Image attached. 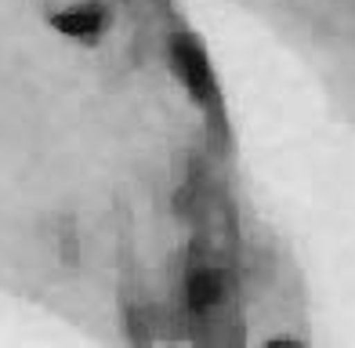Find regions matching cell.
I'll return each mask as SVG.
<instances>
[{"label":"cell","mask_w":355,"mask_h":348,"mask_svg":"<svg viewBox=\"0 0 355 348\" xmlns=\"http://www.w3.org/2000/svg\"><path fill=\"white\" fill-rule=\"evenodd\" d=\"M51 26L58 29V33H66V37H80V40H94L98 37V29H102V15L87 8V11H62L51 19Z\"/></svg>","instance_id":"7a4b0ae2"},{"label":"cell","mask_w":355,"mask_h":348,"mask_svg":"<svg viewBox=\"0 0 355 348\" xmlns=\"http://www.w3.org/2000/svg\"><path fill=\"white\" fill-rule=\"evenodd\" d=\"M221 297V283H218V276L214 272H196L189 279V305L192 308H211L214 302Z\"/></svg>","instance_id":"3957f363"},{"label":"cell","mask_w":355,"mask_h":348,"mask_svg":"<svg viewBox=\"0 0 355 348\" xmlns=\"http://www.w3.org/2000/svg\"><path fill=\"white\" fill-rule=\"evenodd\" d=\"M268 348H297V341H294V338H272Z\"/></svg>","instance_id":"277c9868"},{"label":"cell","mask_w":355,"mask_h":348,"mask_svg":"<svg viewBox=\"0 0 355 348\" xmlns=\"http://www.w3.org/2000/svg\"><path fill=\"white\" fill-rule=\"evenodd\" d=\"M171 55H174V69L178 76L185 80V87L192 91V98L207 102L214 91V76H211V66H207V58L196 44H192L189 37H174L171 44Z\"/></svg>","instance_id":"6da1fadb"}]
</instances>
